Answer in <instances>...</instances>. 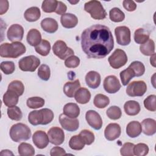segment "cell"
I'll use <instances>...</instances> for the list:
<instances>
[{"label": "cell", "instance_id": "1", "mask_svg": "<svg viewBox=\"0 0 156 156\" xmlns=\"http://www.w3.org/2000/svg\"><path fill=\"white\" fill-rule=\"evenodd\" d=\"M81 46L88 58H103L114 47L112 32L106 26L93 25L82 33Z\"/></svg>", "mask_w": 156, "mask_h": 156}, {"label": "cell", "instance_id": "2", "mask_svg": "<svg viewBox=\"0 0 156 156\" xmlns=\"http://www.w3.org/2000/svg\"><path fill=\"white\" fill-rule=\"evenodd\" d=\"M26 51V46L20 41L4 43L0 46V56L4 58H16Z\"/></svg>", "mask_w": 156, "mask_h": 156}, {"label": "cell", "instance_id": "3", "mask_svg": "<svg viewBox=\"0 0 156 156\" xmlns=\"http://www.w3.org/2000/svg\"><path fill=\"white\" fill-rule=\"evenodd\" d=\"M54 116V113L51 110L42 108L30 112L28 115V121L33 126L46 125L53 120Z\"/></svg>", "mask_w": 156, "mask_h": 156}, {"label": "cell", "instance_id": "4", "mask_svg": "<svg viewBox=\"0 0 156 156\" xmlns=\"http://www.w3.org/2000/svg\"><path fill=\"white\" fill-rule=\"evenodd\" d=\"M9 135L13 141L19 143L28 140L31 136V131L26 124L19 122L11 127Z\"/></svg>", "mask_w": 156, "mask_h": 156}, {"label": "cell", "instance_id": "5", "mask_svg": "<svg viewBox=\"0 0 156 156\" xmlns=\"http://www.w3.org/2000/svg\"><path fill=\"white\" fill-rule=\"evenodd\" d=\"M84 10L94 20H104L107 16L106 11L99 1L93 0L87 2L84 5Z\"/></svg>", "mask_w": 156, "mask_h": 156}, {"label": "cell", "instance_id": "6", "mask_svg": "<svg viewBox=\"0 0 156 156\" xmlns=\"http://www.w3.org/2000/svg\"><path fill=\"white\" fill-rule=\"evenodd\" d=\"M127 60V54L121 49H116L108 58L110 66L114 69H119L124 66Z\"/></svg>", "mask_w": 156, "mask_h": 156}, {"label": "cell", "instance_id": "7", "mask_svg": "<svg viewBox=\"0 0 156 156\" xmlns=\"http://www.w3.org/2000/svg\"><path fill=\"white\" fill-rule=\"evenodd\" d=\"M40 64V60L34 55H29L21 58L18 62V66L23 71L34 72Z\"/></svg>", "mask_w": 156, "mask_h": 156}, {"label": "cell", "instance_id": "8", "mask_svg": "<svg viewBox=\"0 0 156 156\" xmlns=\"http://www.w3.org/2000/svg\"><path fill=\"white\" fill-rule=\"evenodd\" d=\"M54 54L61 60H66L68 57L74 55V51L68 48L66 43L62 40H57L52 46Z\"/></svg>", "mask_w": 156, "mask_h": 156}, {"label": "cell", "instance_id": "9", "mask_svg": "<svg viewBox=\"0 0 156 156\" xmlns=\"http://www.w3.org/2000/svg\"><path fill=\"white\" fill-rule=\"evenodd\" d=\"M147 91V85L143 80L133 81L126 88V93L130 97L142 96Z\"/></svg>", "mask_w": 156, "mask_h": 156}, {"label": "cell", "instance_id": "10", "mask_svg": "<svg viewBox=\"0 0 156 156\" xmlns=\"http://www.w3.org/2000/svg\"><path fill=\"white\" fill-rule=\"evenodd\" d=\"M115 34L116 38V42L119 45L127 46L130 44V30L127 26H118L115 29Z\"/></svg>", "mask_w": 156, "mask_h": 156}, {"label": "cell", "instance_id": "11", "mask_svg": "<svg viewBox=\"0 0 156 156\" xmlns=\"http://www.w3.org/2000/svg\"><path fill=\"white\" fill-rule=\"evenodd\" d=\"M103 87L106 92L110 94L115 93L119 90L121 87L119 80L114 75L107 76L103 83Z\"/></svg>", "mask_w": 156, "mask_h": 156}, {"label": "cell", "instance_id": "12", "mask_svg": "<svg viewBox=\"0 0 156 156\" xmlns=\"http://www.w3.org/2000/svg\"><path fill=\"white\" fill-rule=\"evenodd\" d=\"M49 142L54 145H60L65 140L63 130L58 127H52L48 131Z\"/></svg>", "mask_w": 156, "mask_h": 156}, {"label": "cell", "instance_id": "13", "mask_svg": "<svg viewBox=\"0 0 156 156\" xmlns=\"http://www.w3.org/2000/svg\"><path fill=\"white\" fill-rule=\"evenodd\" d=\"M58 119L62 128L67 131H76L79 127V121L77 119L69 118L63 113L60 115Z\"/></svg>", "mask_w": 156, "mask_h": 156}, {"label": "cell", "instance_id": "14", "mask_svg": "<svg viewBox=\"0 0 156 156\" xmlns=\"http://www.w3.org/2000/svg\"><path fill=\"white\" fill-rule=\"evenodd\" d=\"M23 35L24 29L21 25L18 24H14L11 25L7 32L8 40L12 43L21 41L23 40Z\"/></svg>", "mask_w": 156, "mask_h": 156}, {"label": "cell", "instance_id": "15", "mask_svg": "<svg viewBox=\"0 0 156 156\" xmlns=\"http://www.w3.org/2000/svg\"><path fill=\"white\" fill-rule=\"evenodd\" d=\"M85 119L87 122L95 130H99L102 126V120L100 115L94 110H90L86 112Z\"/></svg>", "mask_w": 156, "mask_h": 156}, {"label": "cell", "instance_id": "16", "mask_svg": "<svg viewBox=\"0 0 156 156\" xmlns=\"http://www.w3.org/2000/svg\"><path fill=\"white\" fill-rule=\"evenodd\" d=\"M121 132V127L118 124L110 123L104 130V136L108 141H114L119 137Z\"/></svg>", "mask_w": 156, "mask_h": 156}, {"label": "cell", "instance_id": "17", "mask_svg": "<svg viewBox=\"0 0 156 156\" xmlns=\"http://www.w3.org/2000/svg\"><path fill=\"white\" fill-rule=\"evenodd\" d=\"M32 141L37 148L44 149L48 146L49 140L48 136L45 132L37 130L33 134Z\"/></svg>", "mask_w": 156, "mask_h": 156}, {"label": "cell", "instance_id": "18", "mask_svg": "<svg viewBox=\"0 0 156 156\" xmlns=\"http://www.w3.org/2000/svg\"><path fill=\"white\" fill-rule=\"evenodd\" d=\"M85 82L88 87L91 88H97L101 83V76L100 74L94 71H89L85 76Z\"/></svg>", "mask_w": 156, "mask_h": 156}, {"label": "cell", "instance_id": "19", "mask_svg": "<svg viewBox=\"0 0 156 156\" xmlns=\"http://www.w3.org/2000/svg\"><path fill=\"white\" fill-rule=\"evenodd\" d=\"M60 23L63 27L71 29L77 26L78 23V19L75 15L67 13L61 16Z\"/></svg>", "mask_w": 156, "mask_h": 156}, {"label": "cell", "instance_id": "20", "mask_svg": "<svg viewBox=\"0 0 156 156\" xmlns=\"http://www.w3.org/2000/svg\"><path fill=\"white\" fill-rule=\"evenodd\" d=\"M142 131L144 134L147 136H151L156 132V121L152 118H146L143 120L141 122Z\"/></svg>", "mask_w": 156, "mask_h": 156}, {"label": "cell", "instance_id": "21", "mask_svg": "<svg viewBox=\"0 0 156 156\" xmlns=\"http://www.w3.org/2000/svg\"><path fill=\"white\" fill-rule=\"evenodd\" d=\"M19 95L14 91L8 90L3 95V102L5 106L8 107L15 106L19 100Z\"/></svg>", "mask_w": 156, "mask_h": 156}, {"label": "cell", "instance_id": "22", "mask_svg": "<svg viewBox=\"0 0 156 156\" xmlns=\"http://www.w3.org/2000/svg\"><path fill=\"white\" fill-rule=\"evenodd\" d=\"M74 97L77 102L81 104H85L90 101L91 99V93L87 88L80 87L76 91Z\"/></svg>", "mask_w": 156, "mask_h": 156}, {"label": "cell", "instance_id": "23", "mask_svg": "<svg viewBox=\"0 0 156 156\" xmlns=\"http://www.w3.org/2000/svg\"><path fill=\"white\" fill-rule=\"evenodd\" d=\"M141 132V125L137 121H132L127 125L126 133L130 138H136L138 136Z\"/></svg>", "mask_w": 156, "mask_h": 156}, {"label": "cell", "instance_id": "24", "mask_svg": "<svg viewBox=\"0 0 156 156\" xmlns=\"http://www.w3.org/2000/svg\"><path fill=\"white\" fill-rule=\"evenodd\" d=\"M40 24L43 30L49 34L55 32L58 27L57 21L52 18H46L43 19L41 21Z\"/></svg>", "mask_w": 156, "mask_h": 156}, {"label": "cell", "instance_id": "25", "mask_svg": "<svg viewBox=\"0 0 156 156\" xmlns=\"http://www.w3.org/2000/svg\"><path fill=\"white\" fill-rule=\"evenodd\" d=\"M80 87V83L79 79L73 82H67L63 86V92L68 98H73L76 91Z\"/></svg>", "mask_w": 156, "mask_h": 156}, {"label": "cell", "instance_id": "26", "mask_svg": "<svg viewBox=\"0 0 156 156\" xmlns=\"http://www.w3.org/2000/svg\"><path fill=\"white\" fill-rule=\"evenodd\" d=\"M124 110L127 115L135 116L139 113L141 107L137 101H128L124 105Z\"/></svg>", "mask_w": 156, "mask_h": 156}, {"label": "cell", "instance_id": "27", "mask_svg": "<svg viewBox=\"0 0 156 156\" xmlns=\"http://www.w3.org/2000/svg\"><path fill=\"white\" fill-rule=\"evenodd\" d=\"M63 113L71 118H76L80 114V108L75 103H68L63 108Z\"/></svg>", "mask_w": 156, "mask_h": 156}, {"label": "cell", "instance_id": "28", "mask_svg": "<svg viewBox=\"0 0 156 156\" xmlns=\"http://www.w3.org/2000/svg\"><path fill=\"white\" fill-rule=\"evenodd\" d=\"M26 39L27 43L30 46L35 47L38 45L42 40L41 33L36 29H32L28 32Z\"/></svg>", "mask_w": 156, "mask_h": 156}, {"label": "cell", "instance_id": "29", "mask_svg": "<svg viewBox=\"0 0 156 156\" xmlns=\"http://www.w3.org/2000/svg\"><path fill=\"white\" fill-rule=\"evenodd\" d=\"M41 16L40 10L37 7L28 8L24 13V17L29 22H34L39 20Z\"/></svg>", "mask_w": 156, "mask_h": 156}, {"label": "cell", "instance_id": "30", "mask_svg": "<svg viewBox=\"0 0 156 156\" xmlns=\"http://www.w3.org/2000/svg\"><path fill=\"white\" fill-rule=\"evenodd\" d=\"M150 32L143 28L137 29L134 33V40L137 44H143L149 39Z\"/></svg>", "mask_w": 156, "mask_h": 156}, {"label": "cell", "instance_id": "31", "mask_svg": "<svg viewBox=\"0 0 156 156\" xmlns=\"http://www.w3.org/2000/svg\"><path fill=\"white\" fill-rule=\"evenodd\" d=\"M140 52L144 55L151 56L155 54V43L152 39H149L146 43L140 46Z\"/></svg>", "mask_w": 156, "mask_h": 156}, {"label": "cell", "instance_id": "32", "mask_svg": "<svg viewBox=\"0 0 156 156\" xmlns=\"http://www.w3.org/2000/svg\"><path fill=\"white\" fill-rule=\"evenodd\" d=\"M85 144V143L79 135L73 136L69 141V147L76 151L82 150L84 147Z\"/></svg>", "mask_w": 156, "mask_h": 156}, {"label": "cell", "instance_id": "33", "mask_svg": "<svg viewBox=\"0 0 156 156\" xmlns=\"http://www.w3.org/2000/svg\"><path fill=\"white\" fill-rule=\"evenodd\" d=\"M35 51L42 56L48 55L51 50V44L46 40H42L41 42L35 47Z\"/></svg>", "mask_w": 156, "mask_h": 156}, {"label": "cell", "instance_id": "34", "mask_svg": "<svg viewBox=\"0 0 156 156\" xmlns=\"http://www.w3.org/2000/svg\"><path fill=\"white\" fill-rule=\"evenodd\" d=\"M18 154L23 156H32L35 154L34 147L29 143H21L18 147Z\"/></svg>", "mask_w": 156, "mask_h": 156}, {"label": "cell", "instance_id": "35", "mask_svg": "<svg viewBox=\"0 0 156 156\" xmlns=\"http://www.w3.org/2000/svg\"><path fill=\"white\" fill-rule=\"evenodd\" d=\"M93 104L97 108H104L110 104V99L103 94H98L94 98Z\"/></svg>", "mask_w": 156, "mask_h": 156}, {"label": "cell", "instance_id": "36", "mask_svg": "<svg viewBox=\"0 0 156 156\" xmlns=\"http://www.w3.org/2000/svg\"><path fill=\"white\" fill-rule=\"evenodd\" d=\"M109 17L111 21L118 23L122 21L125 18L124 13L118 7L112 9L109 12Z\"/></svg>", "mask_w": 156, "mask_h": 156}, {"label": "cell", "instance_id": "37", "mask_svg": "<svg viewBox=\"0 0 156 156\" xmlns=\"http://www.w3.org/2000/svg\"><path fill=\"white\" fill-rule=\"evenodd\" d=\"M7 115L10 119L16 121H20L23 117V113L21 109L16 105L8 107Z\"/></svg>", "mask_w": 156, "mask_h": 156}, {"label": "cell", "instance_id": "38", "mask_svg": "<svg viewBox=\"0 0 156 156\" xmlns=\"http://www.w3.org/2000/svg\"><path fill=\"white\" fill-rule=\"evenodd\" d=\"M119 76L122 83L124 86L127 85L129 83L130 80L133 77H135V73L130 67H128L127 69L121 71Z\"/></svg>", "mask_w": 156, "mask_h": 156}, {"label": "cell", "instance_id": "39", "mask_svg": "<svg viewBox=\"0 0 156 156\" xmlns=\"http://www.w3.org/2000/svg\"><path fill=\"white\" fill-rule=\"evenodd\" d=\"M44 100L40 97H31L27 99L26 104L30 108H38L42 107L44 105Z\"/></svg>", "mask_w": 156, "mask_h": 156}, {"label": "cell", "instance_id": "40", "mask_svg": "<svg viewBox=\"0 0 156 156\" xmlns=\"http://www.w3.org/2000/svg\"><path fill=\"white\" fill-rule=\"evenodd\" d=\"M58 1L56 0H45L43 1L41 5V9L44 12L52 13L55 12Z\"/></svg>", "mask_w": 156, "mask_h": 156}, {"label": "cell", "instance_id": "41", "mask_svg": "<svg viewBox=\"0 0 156 156\" xmlns=\"http://www.w3.org/2000/svg\"><path fill=\"white\" fill-rule=\"evenodd\" d=\"M130 68L132 69L135 73V77H140L144 74L145 72V67L143 63L139 61H134L132 62L129 66Z\"/></svg>", "mask_w": 156, "mask_h": 156}, {"label": "cell", "instance_id": "42", "mask_svg": "<svg viewBox=\"0 0 156 156\" xmlns=\"http://www.w3.org/2000/svg\"><path fill=\"white\" fill-rule=\"evenodd\" d=\"M8 90L15 91L19 96L23 95L24 91V86L21 81L15 80L12 81L8 85Z\"/></svg>", "mask_w": 156, "mask_h": 156}, {"label": "cell", "instance_id": "43", "mask_svg": "<svg viewBox=\"0 0 156 156\" xmlns=\"http://www.w3.org/2000/svg\"><path fill=\"white\" fill-rule=\"evenodd\" d=\"M107 116L111 119L116 120L121 117L122 112L121 108L118 106H111L106 111Z\"/></svg>", "mask_w": 156, "mask_h": 156}, {"label": "cell", "instance_id": "44", "mask_svg": "<svg viewBox=\"0 0 156 156\" xmlns=\"http://www.w3.org/2000/svg\"><path fill=\"white\" fill-rule=\"evenodd\" d=\"M38 76L43 80H48L51 76V70L49 66L46 64L40 65L38 69Z\"/></svg>", "mask_w": 156, "mask_h": 156}, {"label": "cell", "instance_id": "45", "mask_svg": "<svg viewBox=\"0 0 156 156\" xmlns=\"http://www.w3.org/2000/svg\"><path fill=\"white\" fill-rule=\"evenodd\" d=\"M79 135L81 136L85 144L87 145L91 144L94 142L95 139L94 133L91 131L87 129L82 130L80 132Z\"/></svg>", "mask_w": 156, "mask_h": 156}, {"label": "cell", "instance_id": "46", "mask_svg": "<svg viewBox=\"0 0 156 156\" xmlns=\"http://www.w3.org/2000/svg\"><path fill=\"white\" fill-rule=\"evenodd\" d=\"M156 96L155 94H151L148 96L144 101V107L149 111L155 112L156 111Z\"/></svg>", "mask_w": 156, "mask_h": 156}, {"label": "cell", "instance_id": "47", "mask_svg": "<svg viewBox=\"0 0 156 156\" xmlns=\"http://www.w3.org/2000/svg\"><path fill=\"white\" fill-rule=\"evenodd\" d=\"M149 152V147L146 144L138 143L134 145L133 154L137 156H144Z\"/></svg>", "mask_w": 156, "mask_h": 156}, {"label": "cell", "instance_id": "48", "mask_svg": "<svg viewBox=\"0 0 156 156\" xmlns=\"http://www.w3.org/2000/svg\"><path fill=\"white\" fill-rule=\"evenodd\" d=\"M0 68L5 74L8 75L12 74L14 72L15 66V63L12 61H4L1 62Z\"/></svg>", "mask_w": 156, "mask_h": 156}, {"label": "cell", "instance_id": "49", "mask_svg": "<svg viewBox=\"0 0 156 156\" xmlns=\"http://www.w3.org/2000/svg\"><path fill=\"white\" fill-rule=\"evenodd\" d=\"M134 144L132 143H125L120 149V154L122 156H133Z\"/></svg>", "mask_w": 156, "mask_h": 156}, {"label": "cell", "instance_id": "50", "mask_svg": "<svg viewBox=\"0 0 156 156\" xmlns=\"http://www.w3.org/2000/svg\"><path fill=\"white\" fill-rule=\"evenodd\" d=\"M80 64V59L76 55H71L68 57L65 61V65L69 68H74Z\"/></svg>", "mask_w": 156, "mask_h": 156}, {"label": "cell", "instance_id": "51", "mask_svg": "<svg viewBox=\"0 0 156 156\" xmlns=\"http://www.w3.org/2000/svg\"><path fill=\"white\" fill-rule=\"evenodd\" d=\"M122 5L124 8L129 12H133L136 9V4L133 1L124 0L122 2Z\"/></svg>", "mask_w": 156, "mask_h": 156}, {"label": "cell", "instance_id": "52", "mask_svg": "<svg viewBox=\"0 0 156 156\" xmlns=\"http://www.w3.org/2000/svg\"><path fill=\"white\" fill-rule=\"evenodd\" d=\"M50 155L51 156H62L65 155H66V154L63 148L58 146H55L51 149Z\"/></svg>", "mask_w": 156, "mask_h": 156}, {"label": "cell", "instance_id": "53", "mask_svg": "<svg viewBox=\"0 0 156 156\" xmlns=\"http://www.w3.org/2000/svg\"><path fill=\"white\" fill-rule=\"evenodd\" d=\"M66 10H67L66 5L63 2H62V1H58L57 9H56L55 12L58 15H62L65 13Z\"/></svg>", "mask_w": 156, "mask_h": 156}, {"label": "cell", "instance_id": "54", "mask_svg": "<svg viewBox=\"0 0 156 156\" xmlns=\"http://www.w3.org/2000/svg\"><path fill=\"white\" fill-rule=\"evenodd\" d=\"M9 9V2L8 1H0V15H3L7 12Z\"/></svg>", "mask_w": 156, "mask_h": 156}, {"label": "cell", "instance_id": "55", "mask_svg": "<svg viewBox=\"0 0 156 156\" xmlns=\"http://www.w3.org/2000/svg\"><path fill=\"white\" fill-rule=\"evenodd\" d=\"M1 155H13V154L9 150L5 149V150H2L0 154Z\"/></svg>", "mask_w": 156, "mask_h": 156}, {"label": "cell", "instance_id": "56", "mask_svg": "<svg viewBox=\"0 0 156 156\" xmlns=\"http://www.w3.org/2000/svg\"><path fill=\"white\" fill-rule=\"evenodd\" d=\"M150 63L154 67H155V54L151 55L150 58Z\"/></svg>", "mask_w": 156, "mask_h": 156}]
</instances>
